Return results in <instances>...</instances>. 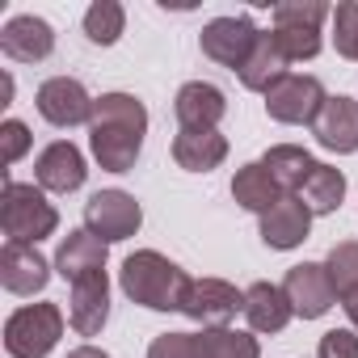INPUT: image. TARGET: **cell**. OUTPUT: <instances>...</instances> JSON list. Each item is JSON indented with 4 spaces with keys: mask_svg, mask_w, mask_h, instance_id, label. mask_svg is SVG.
<instances>
[{
    "mask_svg": "<svg viewBox=\"0 0 358 358\" xmlns=\"http://www.w3.org/2000/svg\"><path fill=\"white\" fill-rule=\"evenodd\" d=\"M324 101H329V93H324L320 76H299V72H291V76H282V80L266 93V114H270L274 122H282V127H312L316 114L324 110Z\"/></svg>",
    "mask_w": 358,
    "mask_h": 358,
    "instance_id": "6",
    "label": "cell"
},
{
    "mask_svg": "<svg viewBox=\"0 0 358 358\" xmlns=\"http://www.w3.org/2000/svg\"><path fill=\"white\" fill-rule=\"evenodd\" d=\"M190 274L177 266L173 257L156 253V249H135L122 270H118V287L131 303L148 308V312H182L186 295H190Z\"/></svg>",
    "mask_w": 358,
    "mask_h": 358,
    "instance_id": "2",
    "label": "cell"
},
{
    "mask_svg": "<svg viewBox=\"0 0 358 358\" xmlns=\"http://www.w3.org/2000/svg\"><path fill=\"white\" fill-rule=\"evenodd\" d=\"M299 199L312 207V215H333L345 203V173L333 164H316L312 177L303 182V190H299Z\"/></svg>",
    "mask_w": 358,
    "mask_h": 358,
    "instance_id": "25",
    "label": "cell"
},
{
    "mask_svg": "<svg viewBox=\"0 0 358 358\" xmlns=\"http://www.w3.org/2000/svg\"><path fill=\"white\" fill-rule=\"evenodd\" d=\"M68 358H110V354L97 345H76V350H68Z\"/></svg>",
    "mask_w": 358,
    "mask_h": 358,
    "instance_id": "34",
    "label": "cell"
},
{
    "mask_svg": "<svg viewBox=\"0 0 358 358\" xmlns=\"http://www.w3.org/2000/svg\"><path fill=\"white\" fill-rule=\"evenodd\" d=\"M127 30V9L118 0H93L85 9V38L93 47H114Z\"/></svg>",
    "mask_w": 358,
    "mask_h": 358,
    "instance_id": "27",
    "label": "cell"
},
{
    "mask_svg": "<svg viewBox=\"0 0 358 358\" xmlns=\"http://www.w3.org/2000/svg\"><path fill=\"white\" fill-rule=\"evenodd\" d=\"M333 17L320 0H282L274 5V38L291 64H308L320 55V22Z\"/></svg>",
    "mask_w": 358,
    "mask_h": 358,
    "instance_id": "4",
    "label": "cell"
},
{
    "mask_svg": "<svg viewBox=\"0 0 358 358\" xmlns=\"http://www.w3.org/2000/svg\"><path fill=\"white\" fill-rule=\"evenodd\" d=\"M324 270H329L337 295L350 291V287H358V241H341V245H333L329 257H324Z\"/></svg>",
    "mask_w": 358,
    "mask_h": 358,
    "instance_id": "28",
    "label": "cell"
},
{
    "mask_svg": "<svg viewBox=\"0 0 358 358\" xmlns=\"http://www.w3.org/2000/svg\"><path fill=\"white\" fill-rule=\"evenodd\" d=\"M182 316H190L203 329H228L236 316H245V291L224 278H194Z\"/></svg>",
    "mask_w": 358,
    "mask_h": 358,
    "instance_id": "8",
    "label": "cell"
},
{
    "mask_svg": "<svg viewBox=\"0 0 358 358\" xmlns=\"http://www.w3.org/2000/svg\"><path fill=\"white\" fill-rule=\"evenodd\" d=\"M333 47L341 59H358V0H341L333 9Z\"/></svg>",
    "mask_w": 358,
    "mask_h": 358,
    "instance_id": "29",
    "label": "cell"
},
{
    "mask_svg": "<svg viewBox=\"0 0 358 358\" xmlns=\"http://www.w3.org/2000/svg\"><path fill=\"white\" fill-rule=\"evenodd\" d=\"M262 164L270 169V177L278 182L282 194H299L303 182L312 177V169H316L320 160H312V152L299 148V143H274V148L262 156Z\"/></svg>",
    "mask_w": 358,
    "mask_h": 358,
    "instance_id": "24",
    "label": "cell"
},
{
    "mask_svg": "<svg viewBox=\"0 0 358 358\" xmlns=\"http://www.w3.org/2000/svg\"><path fill=\"white\" fill-rule=\"evenodd\" d=\"M106 257H110V245L97 241L89 228H76L55 249V274L64 282H76V278H89V274H101L106 270Z\"/></svg>",
    "mask_w": 358,
    "mask_h": 358,
    "instance_id": "19",
    "label": "cell"
},
{
    "mask_svg": "<svg viewBox=\"0 0 358 358\" xmlns=\"http://www.w3.org/2000/svg\"><path fill=\"white\" fill-rule=\"evenodd\" d=\"M257 38H262V30L249 22V17H215V22H207L203 26V34H199V47H203V55L207 59H215L220 68H232V72H241L245 68V59L253 55V47H257Z\"/></svg>",
    "mask_w": 358,
    "mask_h": 358,
    "instance_id": "10",
    "label": "cell"
},
{
    "mask_svg": "<svg viewBox=\"0 0 358 358\" xmlns=\"http://www.w3.org/2000/svg\"><path fill=\"white\" fill-rule=\"evenodd\" d=\"M199 337V358H262V345L245 329H203Z\"/></svg>",
    "mask_w": 358,
    "mask_h": 358,
    "instance_id": "26",
    "label": "cell"
},
{
    "mask_svg": "<svg viewBox=\"0 0 358 358\" xmlns=\"http://www.w3.org/2000/svg\"><path fill=\"white\" fill-rule=\"evenodd\" d=\"M0 51L13 64H43L55 51V30H51V22H43L34 13H17L0 30Z\"/></svg>",
    "mask_w": 358,
    "mask_h": 358,
    "instance_id": "17",
    "label": "cell"
},
{
    "mask_svg": "<svg viewBox=\"0 0 358 358\" xmlns=\"http://www.w3.org/2000/svg\"><path fill=\"white\" fill-rule=\"evenodd\" d=\"M232 199H236V207H245V211H253V215H266V211L282 199V190H278V182L270 177V169H266L262 160H249V164H241L236 177H232Z\"/></svg>",
    "mask_w": 358,
    "mask_h": 358,
    "instance_id": "23",
    "label": "cell"
},
{
    "mask_svg": "<svg viewBox=\"0 0 358 358\" xmlns=\"http://www.w3.org/2000/svg\"><path fill=\"white\" fill-rule=\"evenodd\" d=\"M0 228L13 245H38L47 236H55L59 228V211L55 203L47 199L43 186H26V182H13L5 177V194H0Z\"/></svg>",
    "mask_w": 358,
    "mask_h": 358,
    "instance_id": "3",
    "label": "cell"
},
{
    "mask_svg": "<svg viewBox=\"0 0 358 358\" xmlns=\"http://www.w3.org/2000/svg\"><path fill=\"white\" fill-rule=\"evenodd\" d=\"M316 358H358V333L354 329H329L316 345Z\"/></svg>",
    "mask_w": 358,
    "mask_h": 358,
    "instance_id": "32",
    "label": "cell"
},
{
    "mask_svg": "<svg viewBox=\"0 0 358 358\" xmlns=\"http://www.w3.org/2000/svg\"><path fill=\"white\" fill-rule=\"evenodd\" d=\"M106 320H110V278H106V270L89 274V278H76L72 295H68V324L80 337H97L106 329Z\"/></svg>",
    "mask_w": 358,
    "mask_h": 358,
    "instance_id": "16",
    "label": "cell"
},
{
    "mask_svg": "<svg viewBox=\"0 0 358 358\" xmlns=\"http://www.w3.org/2000/svg\"><path fill=\"white\" fill-rule=\"evenodd\" d=\"M148 358H199V337L194 333H160L148 345Z\"/></svg>",
    "mask_w": 358,
    "mask_h": 358,
    "instance_id": "31",
    "label": "cell"
},
{
    "mask_svg": "<svg viewBox=\"0 0 358 358\" xmlns=\"http://www.w3.org/2000/svg\"><path fill=\"white\" fill-rule=\"evenodd\" d=\"M173 114L186 131H220V122L228 114V97L211 80H186L173 97Z\"/></svg>",
    "mask_w": 358,
    "mask_h": 358,
    "instance_id": "15",
    "label": "cell"
},
{
    "mask_svg": "<svg viewBox=\"0 0 358 358\" xmlns=\"http://www.w3.org/2000/svg\"><path fill=\"white\" fill-rule=\"evenodd\" d=\"M64 337V312L55 303H26L5 320V350L13 358H47Z\"/></svg>",
    "mask_w": 358,
    "mask_h": 358,
    "instance_id": "5",
    "label": "cell"
},
{
    "mask_svg": "<svg viewBox=\"0 0 358 358\" xmlns=\"http://www.w3.org/2000/svg\"><path fill=\"white\" fill-rule=\"evenodd\" d=\"M148 135V106L135 93H101L93 101L89 152L106 173H131Z\"/></svg>",
    "mask_w": 358,
    "mask_h": 358,
    "instance_id": "1",
    "label": "cell"
},
{
    "mask_svg": "<svg viewBox=\"0 0 358 358\" xmlns=\"http://www.w3.org/2000/svg\"><path fill=\"white\" fill-rule=\"evenodd\" d=\"M337 299H341V312H345V320H350V329L358 333V287H350V291H341Z\"/></svg>",
    "mask_w": 358,
    "mask_h": 358,
    "instance_id": "33",
    "label": "cell"
},
{
    "mask_svg": "<svg viewBox=\"0 0 358 358\" xmlns=\"http://www.w3.org/2000/svg\"><path fill=\"white\" fill-rule=\"evenodd\" d=\"M173 160L186 173H211L228 160V135L224 131H177L173 135Z\"/></svg>",
    "mask_w": 358,
    "mask_h": 358,
    "instance_id": "20",
    "label": "cell"
},
{
    "mask_svg": "<svg viewBox=\"0 0 358 358\" xmlns=\"http://www.w3.org/2000/svg\"><path fill=\"white\" fill-rule=\"evenodd\" d=\"M282 291H287V303L299 320H320L333 303H337V287L324 270V262H299L287 270L282 278Z\"/></svg>",
    "mask_w": 358,
    "mask_h": 358,
    "instance_id": "11",
    "label": "cell"
},
{
    "mask_svg": "<svg viewBox=\"0 0 358 358\" xmlns=\"http://www.w3.org/2000/svg\"><path fill=\"white\" fill-rule=\"evenodd\" d=\"M143 224V207L135 194L127 190H97L89 203H85V228L106 241V245H118V241H131Z\"/></svg>",
    "mask_w": 358,
    "mask_h": 358,
    "instance_id": "7",
    "label": "cell"
},
{
    "mask_svg": "<svg viewBox=\"0 0 358 358\" xmlns=\"http://www.w3.org/2000/svg\"><path fill=\"white\" fill-rule=\"evenodd\" d=\"M312 207L299 199V194H282L266 215H257V232H262V241L270 245V249H278V253H291V249H299L303 241H308V232H312Z\"/></svg>",
    "mask_w": 358,
    "mask_h": 358,
    "instance_id": "13",
    "label": "cell"
},
{
    "mask_svg": "<svg viewBox=\"0 0 358 358\" xmlns=\"http://www.w3.org/2000/svg\"><path fill=\"white\" fill-rule=\"evenodd\" d=\"M30 143H34V135H30V127L22 118H5V122H0V160H5V164H17L30 152Z\"/></svg>",
    "mask_w": 358,
    "mask_h": 358,
    "instance_id": "30",
    "label": "cell"
},
{
    "mask_svg": "<svg viewBox=\"0 0 358 358\" xmlns=\"http://www.w3.org/2000/svg\"><path fill=\"white\" fill-rule=\"evenodd\" d=\"M89 177V164H85V152L72 143V139H55L38 152L34 160V182L47 190V194H72L85 186Z\"/></svg>",
    "mask_w": 358,
    "mask_h": 358,
    "instance_id": "12",
    "label": "cell"
},
{
    "mask_svg": "<svg viewBox=\"0 0 358 358\" xmlns=\"http://www.w3.org/2000/svg\"><path fill=\"white\" fill-rule=\"evenodd\" d=\"M312 135H316V143H320L324 152H337V156L358 152V101L345 97V93L329 97L324 110H320L316 122H312Z\"/></svg>",
    "mask_w": 358,
    "mask_h": 358,
    "instance_id": "18",
    "label": "cell"
},
{
    "mask_svg": "<svg viewBox=\"0 0 358 358\" xmlns=\"http://www.w3.org/2000/svg\"><path fill=\"white\" fill-rule=\"evenodd\" d=\"M287 68H291V59L282 55V47H278L274 30H262V38H257V47H253V55L245 59V68H241L236 76H241V85H245L249 93H262V97H266L282 76H291Z\"/></svg>",
    "mask_w": 358,
    "mask_h": 358,
    "instance_id": "21",
    "label": "cell"
},
{
    "mask_svg": "<svg viewBox=\"0 0 358 358\" xmlns=\"http://www.w3.org/2000/svg\"><path fill=\"white\" fill-rule=\"evenodd\" d=\"M291 303H287V291L274 287V282H253L245 287V320H249V333H282L291 324Z\"/></svg>",
    "mask_w": 358,
    "mask_h": 358,
    "instance_id": "22",
    "label": "cell"
},
{
    "mask_svg": "<svg viewBox=\"0 0 358 358\" xmlns=\"http://www.w3.org/2000/svg\"><path fill=\"white\" fill-rule=\"evenodd\" d=\"M51 270H55V262H47L38 253V245H13V241H5V249H0V287H5L9 295L26 299V295L47 291Z\"/></svg>",
    "mask_w": 358,
    "mask_h": 358,
    "instance_id": "14",
    "label": "cell"
},
{
    "mask_svg": "<svg viewBox=\"0 0 358 358\" xmlns=\"http://www.w3.org/2000/svg\"><path fill=\"white\" fill-rule=\"evenodd\" d=\"M93 101H97V97H89V89H85L76 76H51V80H43L38 93H34L38 114H43L51 127H59V131H68V127H89V122H93Z\"/></svg>",
    "mask_w": 358,
    "mask_h": 358,
    "instance_id": "9",
    "label": "cell"
}]
</instances>
